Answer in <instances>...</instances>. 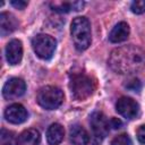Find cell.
<instances>
[{
  "instance_id": "10",
  "label": "cell",
  "mask_w": 145,
  "mask_h": 145,
  "mask_svg": "<svg viewBox=\"0 0 145 145\" xmlns=\"http://www.w3.org/2000/svg\"><path fill=\"white\" fill-rule=\"evenodd\" d=\"M6 58L9 65H18L23 58V44L19 40H11L6 46Z\"/></svg>"
},
{
  "instance_id": "5",
  "label": "cell",
  "mask_w": 145,
  "mask_h": 145,
  "mask_svg": "<svg viewBox=\"0 0 145 145\" xmlns=\"http://www.w3.org/2000/svg\"><path fill=\"white\" fill-rule=\"evenodd\" d=\"M32 46L36 56L41 59H50L56 50L57 41L48 34H37L32 40Z\"/></svg>"
},
{
  "instance_id": "6",
  "label": "cell",
  "mask_w": 145,
  "mask_h": 145,
  "mask_svg": "<svg viewBox=\"0 0 145 145\" xmlns=\"http://www.w3.org/2000/svg\"><path fill=\"white\" fill-rule=\"evenodd\" d=\"M89 123L92 129V134L89 135L100 140H103V138L106 136L109 131L110 126V122L106 119V117L102 112H93L89 117Z\"/></svg>"
},
{
  "instance_id": "23",
  "label": "cell",
  "mask_w": 145,
  "mask_h": 145,
  "mask_svg": "<svg viewBox=\"0 0 145 145\" xmlns=\"http://www.w3.org/2000/svg\"><path fill=\"white\" fill-rule=\"evenodd\" d=\"M109 122H110V127H112L113 129H118V128H120L122 126L121 120L118 119V118H111Z\"/></svg>"
},
{
  "instance_id": "9",
  "label": "cell",
  "mask_w": 145,
  "mask_h": 145,
  "mask_svg": "<svg viewBox=\"0 0 145 145\" xmlns=\"http://www.w3.org/2000/svg\"><path fill=\"white\" fill-rule=\"evenodd\" d=\"M5 118L11 123H22L27 119V111L22 104L14 103L5 110Z\"/></svg>"
},
{
  "instance_id": "14",
  "label": "cell",
  "mask_w": 145,
  "mask_h": 145,
  "mask_svg": "<svg viewBox=\"0 0 145 145\" xmlns=\"http://www.w3.org/2000/svg\"><path fill=\"white\" fill-rule=\"evenodd\" d=\"M18 26L16 18L9 12H1L0 15V32L1 35L5 36L14 32Z\"/></svg>"
},
{
  "instance_id": "11",
  "label": "cell",
  "mask_w": 145,
  "mask_h": 145,
  "mask_svg": "<svg viewBox=\"0 0 145 145\" xmlns=\"http://www.w3.org/2000/svg\"><path fill=\"white\" fill-rule=\"evenodd\" d=\"M129 33H130L129 25L125 22H120L110 32L109 40L112 43H119V42H122V41L127 40L128 36H129Z\"/></svg>"
},
{
  "instance_id": "16",
  "label": "cell",
  "mask_w": 145,
  "mask_h": 145,
  "mask_svg": "<svg viewBox=\"0 0 145 145\" xmlns=\"http://www.w3.org/2000/svg\"><path fill=\"white\" fill-rule=\"evenodd\" d=\"M69 136H70V142L74 145H85L87 142L88 134L80 125H74L70 128Z\"/></svg>"
},
{
  "instance_id": "1",
  "label": "cell",
  "mask_w": 145,
  "mask_h": 145,
  "mask_svg": "<svg viewBox=\"0 0 145 145\" xmlns=\"http://www.w3.org/2000/svg\"><path fill=\"white\" fill-rule=\"evenodd\" d=\"M108 63L120 75H129L140 70L145 65V52L136 45H123L112 50Z\"/></svg>"
},
{
  "instance_id": "12",
  "label": "cell",
  "mask_w": 145,
  "mask_h": 145,
  "mask_svg": "<svg viewBox=\"0 0 145 145\" xmlns=\"http://www.w3.org/2000/svg\"><path fill=\"white\" fill-rule=\"evenodd\" d=\"M41 140V135L35 128H29L24 130L17 138L16 145H39Z\"/></svg>"
},
{
  "instance_id": "17",
  "label": "cell",
  "mask_w": 145,
  "mask_h": 145,
  "mask_svg": "<svg viewBox=\"0 0 145 145\" xmlns=\"http://www.w3.org/2000/svg\"><path fill=\"white\" fill-rule=\"evenodd\" d=\"M0 143H1V145H12L14 144V133L2 128L1 135H0Z\"/></svg>"
},
{
  "instance_id": "18",
  "label": "cell",
  "mask_w": 145,
  "mask_h": 145,
  "mask_svg": "<svg viewBox=\"0 0 145 145\" xmlns=\"http://www.w3.org/2000/svg\"><path fill=\"white\" fill-rule=\"evenodd\" d=\"M111 145H133L130 137L127 134H120L111 140Z\"/></svg>"
},
{
  "instance_id": "3",
  "label": "cell",
  "mask_w": 145,
  "mask_h": 145,
  "mask_svg": "<svg viewBox=\"0 0 145 145\" xmlns=\"http://www.w3.org/2000/svg\"><path fill=\"white\" fill-rule=\"evenodd\" d=\"M69 88L74 99L82 101L89 97L95 89V82L91 76L84 72L72 74L69 82Z\"/></svg>"
},
{
  "instance_id": "22",
  "label": "cell",
  "mask_w": 145,
  "mask_h": 145,
  "mask_svg": "<svg viewBox=\"0 0 145 145\" xmlns=\"http://www.w3.org/2000/svg\"><path fill=\"white\" fill-rule=\"evenodd\" d=\"M10 3L16 9H24L27 6V2L26 1H23V0H12V1H10Z\"/></svg>"
},
{
  "instance_id": "2",
  "label": "cell",
  "mask_w": 145,
  "mask_h": 145,
  "mask_svg": "<svg viewBox=\"0 0 145 145\" xmlns=\"http://www.w3.org/2000/svg\"><path fill=\"white\" fill-rule=\"evenodd\" d=\"M70 33L75 48L79 51L86 50L91 44V24L86 17H76L70 25Z\"/></svg>"
},
{
  "instance_id": "7",
  "label": "cell",
  "mask_w": 145,
  "mask_h": 145,
  "mask_svg": "<svg viewBox=\"0 0 145 145\" xmlns=\"http://www.w3.org/2000/svg\"><path fill=\"white\" fill-rule=\"evenodd\" d=\"M116 110L126 119H134L139 113V105L131 97L122 96L117 101Z\"/></svg>"
},
{
  "instance_id": "20",
  "label": "cell",
  "mask_w": 145,
  "mask_h": 145,
  "mask_svg": "<svg viewBox=\"0 0 145 145\" xmlns=\"http://www.w3.org/2000/svg\"><path fill=\"white\" fill-rule=\"evenodd\" d=\"M126 82H127V83H125L126 88H128L130 91H134V92H138L140 89V82L137 78H130Z\"/></svg>"
},
{
  "instance_id": "4",
  "label": "cell",
  "mask_w": 145,
  "mask_h": 145,
  "mask_svg": "<svg viewBox=\"0 0 145 145\" xmlns=\"http://www.w3.org/2000/svg\"><path fill=\"white\" fill-rule=\"evenodd\" d=\"M36 101L42 108L46 110H54L63 102V93L59 87L48 85L40 88L36 95Z\"/></svg>"
},
{
  "instance_id": "19",
  "label": "cell",
  "mask_w": 145,
  "mask_h": 145,
  "mask_svg": "<svg viewBox=\"0 0 145 145\" xmlns=\"http://www.w3.org/2000/svg\"><path fill=\"white\" fill-rule=\"evenodd\" d=\"M130 9L134 14H144L145 12V0H136L131 3Z\"/></svg>"
},
{
  "instance_id": "8",
  "label": "cell",
  "mask_w": 145,
  "mask_h": 145,
  "mask_svg": "<svg viewBox=\"0 0 145 145\" xmlns=\"http://www.w3.org/2000/svg\"><path fill=\"white\" fill-rule=\"evenodd\" d=\"M26 91V84L22 78L12 77L6 82L2 88V95L6 100H11L22 96Z\"/></svg>"
},
{
  "instance_id": "15",
  "label": "cell",
  "mask_w": 145,
  "mask_h": 145,
  "mask_svg": "<svg viewBox=\"0 0 145 145\" xmlns=\"http://www.w3.org/2000/svg\"><path fill=\"white\" fill-rule=\"evenodd\" d=\"M83 1H54L50 2L52 10L57 12H68L71 10H80L84 7Z\"/></svg>"
},
{
  "instance_id": "21",
  "label": "cell",
  "mask_w": 145,
  "mask_h": 145,
  "mask_svg": "<svg viewBox=\"0 0 145 145\" xmlns=\"http://www.w3.org/2000/svg\"><path fill=\"white\" fill-rule=\"evenodd\" d=\"M136 136H137V139L139 143L142 144H145V125L140 126L137 131H136Z\"/></svg>"
},
{
  "instance_id": "13",
  "label": "cell",
  "mask_w": 145,
  "mask_h": 145,
  "mask_svg": "<svg viewBox=\"0 0 145 145\" xmlns=\"http://www.w3.org/2000/svg\"><path fill=\"white\" fill-rule=\"evenodd\" d=\"M65 129L60 123H52L46 130V140L50 145H58L62 142Z\"/></svg>"
}]
</instances>
